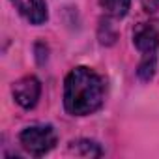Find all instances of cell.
Segmentation results:
<instances>
[{"label": "cell", "mask_w": 159, "mask_h": 159, "mask_svg": "<svg viewBox=\"0 0 159 159\" xmlns=\"http://www.w3.org/2000/svg\"><path fill=\"white\" fill-rule=\"evenodd\" d=\"M105 98L103 79L90 67L79 66L71 69L64 84V107L73 116L96 112Z\"/></svg>", "instance_id": "6da1fadb"}, {"label": "cell", "mask_w": 159, "mask_h": 159, "mask_svg": "<svg viewBox=\"0 0 159 159\" xmlns=\"http://www.w3.org/2000/svg\"><path fill=\"white\" fill-rule=\"evenodd\" d=\"M101 8L105 10V13H109L114 19H122L125 17V13L129 11L131 0H99Z\"/></svg>", "instance_id": "8992f818"}, {"label": "cell", "mask_w": 159, "mask_h": 159, "mask_svg": "<svg viewBox=\"0 0 159 159\" xmlns=\"http://www.w3.org/2000/svg\"><path fill=\"white\" fill-rule=\"evenodd\" d=\"M135 47L142 52V62L139 66V77L148 81L155 69V52L159 47V30L153 25H140L133 34Z\"/></svg>", "instance_id": "7a4b0ae2"}, {"label": "cell", "mask_w": 159, "mask_h": 159, "mask_svg": "<svg viewBox=\"0 0 159 159\" xmlns=\"http://www.w3.org/2000/svg\"><path fill=\"white\" fill-rule=\"evenodd\" d=\"M17 11L32 25H43L47 21V2L45 0H10Z\"/></svg>", "instance_id": "5b68a950"}, {"label": "cell", "mask_w": 159, "mask_h": 159, "mask_svg": "<svg viewBox=\"0 0 159 159\" xmlns=\"http://www.w3.org/2000/svg\"><path fill=\"white\" fill-rule=\"evenodd\" d=\"M41 96V83L34 75L23 77L13 84V98L23 109H32L36 107L38 99Z\"/></svg>", "instance_id": "277c9868"}, {"label": "cell", "mask_w": 159, "mask_h": 159, "mask_svg": "<svg viewBox=\"0 0 159 159\" xmlns=\"http://www.w3.org/2000/svg\"><path fill=\"white\" fill-rule=\"evenodd\" d=\"M19 142L30 155L41 157L54 148L56 131L52 129V125H32L21 131Z\"/></svg>", "instance_id": "3957f363"}]
</instances>
